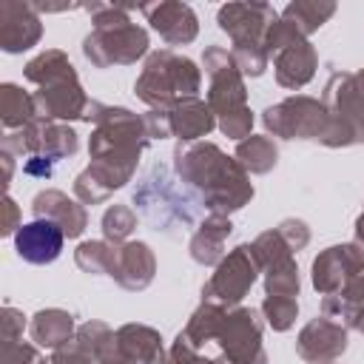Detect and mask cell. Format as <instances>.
<instances>
[{
    "instance_id": "obj_1",
    "label": "cell",
    "mask_w": 364,
    "mask_h": 364,
    "mask_svg": "<svg viewBox=\"0 0 364 364\" xmlns=\"http://www.w3.org/2000/svg\"><path fill=\"white\" fill-rule=\"evenodd\" d=\"M94 125L88 136V168L74 179V196L82 205H102L114 191L125 188L139 165L142 151L151 136L145 128V117L134 114L122 105H105L91 100L82 117Z\"/></svg>"
},
{
    "instance_id": "obj_2",
    "label": "cell",
    "mask_w": 364,
    "mask_h": 364,
    "mask_svg": "<svg viewBox=\"0 0 364 364\" xmlns=\"http://www.w3.org/2000/svg\"><path fill=\"white\" fill-rule=\"evenodd\" d=\"M173 173L208 208V213L230 216L253 199L250 173L236 156H228L216 142H179L173 148Z\"/></svg>"
},
{
    "instance_id": "obj_3",
    "label": "cell",
    "mask_w": 364,
    "mask_h": 364,
    "mask_svg": "<svg viewBox=\"0 0 364 364\" xmlns=\"http://www.w3.org/2000/svg\"><path fill=\"white\" fill-rule=\"evenodd\" d=\"M94 28L82 37V57L94 68L134 65L148 54V31L128 17V6L91 3L85 6Z\"/></svg>"
},
{
    "instance_id": "obj_4",
    "label": "cell",
    "mask_w": 364,
    "mask_h": 364,
    "mask_svg": "<svg viewBox=\"0 0 364 364\" xmlns=\"http://www.w3.org/2000/svg\"><path fill=\"white\" fill-rule=\"evenodd\" d=\"M202 68L210 80L208 85V105L216 117V128L228 136L242 142L253 134V111L247 105V85L245 74L239 71L233 54L222 46H208L202 54Z\"/></svg>"
},
{
    "instance_id": "obj_5",
    "label": "cell",
    "mask_w": 364,
    "mask_h": 364,
    "mask_svg": "<svg viewBox=\"0 0 364 364\" xmlns=\"http://www.w3.org/2000/svg\"><path fill=\"white\" fill-rule=\"evenodd\" d=\"M202 88V68L171 48L151 51L145 57L142 74L134 82L136 100H142L151 111H168L182 97H196Z\"/></svg>"
},
{
    "instance_id": "obj_6",
    "label": "cell",
    "mask_w": 364,
    "mask_h": 364,
    "mask_svg": "<svg viewBox=\"0 0 364 364\" xmlns=\"http://www.w3.org/2000/svg\"><path fill=\"white\" fill-rule=\"evenodd\" d=\"M179 176H171L162 165H154L142 173L139 188L134 191V202L139 205L142 216L156 228V230H171V228H191L196 225V205H202L199 199H193L196 193H188L185 188L176 185Z\"/></svg>"
},
{
    "instance_id": "obj_7",
    "label": "cell",
    "mask_w": 364,
    "mask_h": 364,
    "mask_svg": "<svg viewBox=\"0 0 364 364\" xmlns=\"http://www.w3.org/2000/svg\"><path fill=\"white\" fill-rule=\"evenodd\" d=\"M264 131L279 139H307L336 148V125L321 100L307 94H293L262 111Z\"/></svg>"
},
{
    "instance_id": "obj_8",
    "label": "cell",
    "mask_w": 364,
    "mask_h": 364,
    "mask_svg": "<svg viewBox=\"0 0 364 364\" xmlns=\"http://www.w3.org/2000/svg\"><path fill=\"white\" fill-rule=\"evenodd\" d=\"M259 262L250 245H236L228 256L216 264L213 276L202 287V301H216L222 307H239V301L250 293L253 282L259 279Z\"/></svg>"
},
{
    "instance_id": "obj_9",
    "label": "cell",
    "mask_w": 364,
    "mask_h": 364,
    "mask_svg": "<svg viewBox=\"0 0 364 364\" xmlns=\"http://www.w3.org/2000/svg\"><path fill=\"white\" fill-rule=\"evenodd\" d=\"M225 364H267L262 344V318L253 307H230L216 336Z\"/></svg>"
},
{
    "instance_id": "obj_10",
    "label": "cell",
    "mask_w": 364,
    "mask_h": 364,
    "mask_svg": "<svg viewBox=\"0 0 364 364\" xmlns=\"http://www.w3.org/2000/svg\"><path fill=\"white\" fill-rule=\"evenodd\" d=\"M321 102L330 119L336 122V128L341 131V136L347 139V145L364 142V94L355 85V74L347 71L330 74Z\"/></svg>"
},
{
    "instance_id": "obj_11",
    "label": "cell",
    "mask_w": 364,
    "mask_h": 364,
    "mask_svg": "<svg viewBox=\"0 0 364 364\" xmlns=\"http://www.w3.org/2000/svg\"><path fill=\"white\" fill-rule=\"evenodd\" d=\"M361 273H364V247L358 242H344V245L324 247L313 259L310 282H313L316 293L333 296Z\"/></svg>"
},
{
    "instance_id": "obj_12",
    "label": "cell",
    "mask_w": 364,
    "mask_h": 364,
    "mask_svg": "<svg viewBox=\"0 0 364 364\" xmlns=\"http://www.w3.org/2000/svg\"><path fill=\"white\" fill-rule=\"evenodd\" d=\"M276 9L262 0H239V3H225L216 11L219 28L233 40V46L242 43H259L264 46V34L270 23L276 20Z\"/></svg>"
},
{
    "instance_id": "obj_13",
    "label": "cell",
    "mask_w": 364,
    "mask_h": 364,
    "mask_svg": "<svg viewBox=\"0 0 364 364\" xmlns=\"http://www.w3.org/2000/svg\"><path fill=\"white\" fill-rule=\"evenodd\" d=\"M296 353L307 364H336L347 353V327L330 316H316L299 330Z\"/></svg>"
},
{
    "instance_id": "obj_14",
    "label": "cell",
    "mask_w": 364,
    "mask_h": 364,
    "mask_svg": "<svg viewBox=\"0 0 364 364\" xmlns=\"http://www.w3.org/2000/svg\"><path fill=\"white\" fill-rule=\"evenodd\" d=\"M43 37V23L34 3L3 0L0 3V48L6 54H23Z\"/></svg>"
},
{
    "instance_id": "obj_15",
    "label": "cell",
    "mask_w": 364,
    "mask_h": 364,
    "mask_svg": "<svg viewBox=\"0 0 364 364\" xmlns=\"http://www.w3.org/2000/svg\"><path fill=\"white\" fill-rule=\"evenodd\" d=\"M108 276L128 293L145 290L156 276V256L148 242H122L114 245V259Z\"/></svg>"
},
{
    "instance_id": "obj_16",
    "label": "cell",
    "mask_w": 364,
    "mask_h": 364,
    "mask_svg": "<svg viewBox=\"0 0 364 364\" xmlns=\"http://www.w3.org/2000/svg\"><path fill=\"white\" fill-rule=\"evenodd\" d=\"M88 94L80 85V77L74 80H60L51 85H43L34 91V108L40 119L48 122H71L82 119L88 111Z\"/></svg>"
},
{
    "instance_id": "obj_17",
    "label": "cell",
    "mask_w": 364,
    "mask_h": 364,
    "mask_svg": "<svg viewBox=\"0 0 364 364\" xmlns=\"http://www.w3.org/2000/svg\"><path fill=\"white\" fill-rule=\"evenodd\" d=\"M139 11L148 17L151 28L168 43V46H188L199 34V20L188 3L179 0H162L151 6H139Z\"/></svg>"
},
{
    "instance_id": "obj_18",
    "label": "cell",
    "mask_w": 364,
    "mask_h": 364,
    "mask_svg": "<svg viewBox=\"0 0 364 364\" xmlns=\"http://www.w3.org/2000/svg\"><path fill=\"white\" fill-rule=\"evenodd\" d=\"M31 213H34V219L54 222L65 233V239H80L82 230L88 228V210H85V205L80 199H71L68 193H63L57 188H46V191L34 193Z\"/></svg>"
},
{
    "instance_id": "obj_19",
    "label": "cell",
    "mask_w": 364,
    "mask_h": 364,
    "mask_svg": "<svg viewBox=\"0 0 364 364\" xmlns=\"http://www.w3.org/2000/svg\"><path fill=\"white\" fill-rule=\"evenodd\" d=\"M63 245H65V233L48 219L26 222L14 233V250L28 264H51L63 253Z\"/></svg>"
},
{
    "instance_id": "obj_20",
    "label": "cell",
    "mask_w": 364,
    "mask_h": 364,
    "mask_svg": "<svg viewBox=\"0 0 364 364\" xmlns=\"http://www.w3.org/2000/svg\"><path fill=\"white\" fill-rule=\"evenodd\" d=\"M159 330L148 324H122L117 330V364H165Z\"/></svg>"
},
{
    "instance_id": "obj_21",
    "label": "cell",
    "mask_w": 364,
    "mask_h": 364,
    "mask_svg": "<svg viewBox=\"0 0 364 364\" xmlns=\"http://www.w3.org/2000/svg\"><path fill=\"white\" fill-rule=\"evenodd\" d=\"M168 125H171V136L176 142H199L202 136H208L216 128V117L205 100L182 97L179 102H173L168 108Z\"/></svg>"
},
{
    "instance_id": "obj_22",
    "label": "cell",
    "mask_w": 364,
    "mask_h": 364,
    "mask_svg": "<svg viewBox=\"0 0 364 364\" xmlns=\"http://www.w3.org/2000/svg\"><path fill=\"white\" fill-rule=\"evenodd\" d=\"M230 233H233V222L228 216L208 213L191 236V245H188L191 259L202 267H216L225 259V242Z\"/></svg>"
},
{
    "instance_id": "obj_23",
    "label": "cell",
    "mask_w": 364,
    "mask_h": 364,
    "mask_svg": "<svg viewBox=\"0 0 364 364\" xmlns=\"http://www.w3.org/2000/svg\"><path fill=\"white\" fill-rule=\"evenodd\" d=\"M316 68H318V54L310 40L296 43L273 57V74L282 88H293V91L304 88L316 77Z\"/></svg>"
},
{
    "instance_id": "obj_24",
    "label": "cell",
    "mask_w": 364,
    "mask_h": 364,
    "mask_svg": "<svg viewBox=\"0 0 364 364\" xmlns=\"http://www.w3.org/2000/svg\"><path fill=\"white\" fill-rule=\"evenodd\" d=\"M28 336H31V341L37 347L60 350L68 341H74V336H77L74 316L68 310H60V307H46V310H40V313L31 316Z\"/></svg>"
},
{
    "instance_id": "obj_25",
    "label": "cell",
    "mask_w": 364,
    "mask_h": 364,
    "mask_svg": "<svg viewBox=\"0 0 364 364\" xmlns=\"http://www.w3.org/2000/svg\"><path fill=\"white\" fill-rule=\"evenodd\" d=\"M321 316L341 321L347 330L353 327V330L364 333V273L355 276L353 282H347L338 293L324 296L321 299Z\"/></svg>"
},
{
    "instance_id": "obj_26",
    "label": "cell",
    "mask_w": 364,
    "mask_h": 364,
    "mask_svg": "<svg viewBox=\"0 0 364 364\" xmlns=\"http://www.w3.org/2000/svg\"><path fill=\"white\" fill-rule=\"evenodd\" d=\"M23 77L28 82H34L37 88H43V85H51V82H60V80H74L77 77V68L71 65V60H68L65 51L46 48V51H40L37 57H31L26 63Z\"/></svg>"
},
{
    "instance_id": "obj_27",
    "label": "cell",
    "mask_w": 364,
    "mask_h": 364,
    "mask_svg": "<svg viewBox=\"0 0 364 364\" xmlns=\"http://www.w3.org/2000/svg\"><path fill=\"white\" fill-rule=\"evenodd\" d=\"M34 119H37L34 94L23 91L17 82H3L0 85V122H3V128L17 131Z\"/></svg>"
},
{
    "instance_id": "obj_28",
    "label": "cell",
    "mask_w": 364,
    "mask_h": 364,
    "mask_svg": "<svg viewBox=\"0 0 364 364\" xmlns=\"http://www.w3.org/2000/svg\"><path fill=\"white\" fill-rule=\"evenodd\" d=\"M233 156L239 159V165H242L247 173L262 176V173H270V171L276 168V162H279V148H276V142H273L267 134H250V136H245L242 142H236V154H233Z\"/></svg>"
},
{
    "instance_id": "obj_29",
    "label": "cell",
    "mask_w": 364,
    "mask_h": 364,
    "mask_svg": "<svg viewBox=\"0 0 364 364\" xmlns=\"http://www.w3.org/2000/svg\"><path fill=\"white\" fill-rule=\"evenodd\" d=\"M228 310H230V307H222V304H216V301H202V304L191 313V318H188V324H185V330H182L185 341H188L191 347H196V350H199L202 344H208V341H216V336H219V330H222V324H225Z\"/></svg>"
},
{
    "instance_id": "obj_30",
    "label": "cell",
    "mask_w": 364,
    "mask_h": 364,
    "mask_svg": "<svg viewBox=\"0 0 364 364\" xmlns=\"http://www.w3.org/2000/svg\"><path fill=\"white\" fill-rule=\"evenodd\" d=\"M74 341L94 358V364H117V330H111L105 321H85L77 327Z\"/></svg>"
},
{
    "instance_id": "obj_31",
    "label": "cell",
    "mask_w": 364,
    "mask_h": 364,
    "mask_svg": "<svg viewBox=\"0 0 364 364\" xmlns=\"http://www.w3.org/2000/svg\"><path fill=\"white\" fill-rule=\"evenodd\" d=\"M333 14H336V3L333 0H290L284 6V11H282V17L290 20L304 37L318 31Z\"/></svg>"
},
{
    "instance_id": "obj_32",
    "label": "cell",
    "mask_w": 364,
    "mask_h": 364,
    "mask_svg": "<svg viewBox=\"0 0 364 364\" xmlns=\"http://www.w3.org/2000/svg\"><path fill=\"white\" fill-rule=\"evenodd\" d=\"M264 273V296H290L296 299L301 290V279H299V264L296 256L279 259L270 267L262 270Z\"/></svg>"
},
{
    "instance_id": "obj_33",
    "label": "cell",
    "mask_w": 364,
    "mask_h": 364,
    "mask_svg": "<svg viewBox=\"0 0 364 364\" xmlns=\"http://www.w3.org/2000/svg\"><path fill=\"white\" fill-rule=\"evenodd\" d=\"M111 259H114V245L105 239H91V242H80L74 250V262L82 273L91 276H108L111 270Z\"/></svg>"
},
{
    "instance_id": "obj_34",
    "label": "cell",
    "mask_w": 364,
    "mask_h": 364,
    "mask_svg": "<svg viewBox=\"0 0 364 364\" xmlns=\"http://www.w3.org/2000/svg\"><path fill=\"white\" fill-rule=\"evenodd\" d=\"M136 230V213L128 205H111L102 213V236L111 245L128 242V236Z\"/></svg>"
},
{
    "instance_id": "obj_35",
    "label": "cell",
    "mask_w": 364,
    "mask_h": 364,
    "mask_svg": "<svg viewBox=\"0 0 364 364\" xmlns=\"http://www.w3.org/2000/svg\"><path fill=\"white\" fill-rule=\"evenodd\" d=\"M262 316H264V321L276 333H284L299 318V299H290V296H264L262 299Z\"/></svg>"
},
{
    "instance_id": "obj_36",
    "label": "cell",
    "mask_w": 364,
    "mask_h": 364,
    "mask_svg": "<svg viewBox=\"0 0 364 364\" xmlns=\"http://www.w3.org/2000/svg\"><path fill=\"white\" fill-rule=\"evenodd\" d=\"M307 37L290 23V20H284L282 14L270 23V28H267V34H264V51L267 54H279V51H284V48H290V46H296V43H304Z\"/></svg>"
},
{
    "instance_id": "obj_37",
    "label": "cell",
    "mask_w": 364,
    "mask_h": 364,
    "mask_svg": "<svg viewBox=\"0 0 364 364\" xmlns=\"http://www.w3.org/2000/svg\"><path fill=\"white\" fill-rule=\"evenodd\" d=\"M230 54H233V60H236V65H239V71H242L245 77H262L264 68H267V60H270V54H267L264 46H259V43L233 46Z\"/></svg>"
},
{
    "instance_id": "obj_38",
    "label": "cell",
    "mask_w": 364,
    "mask_h": 364,
    "mask_svg": "<svg viewBox=\"0 0 364 364\" xmlns=\"http://www.w3.org/2000/svg\"><path fill=\"white\" fill-rule=\"evenodd\" d=\"M165 364H225V358L219 355V358H205L196 347H191L188 341H185V336L179 333L176 336V341L171 344V350H168V355H165Z\"/></svg>"
},
{
    "instance_id": "obj_39",
    "label": "cell",
    "mask_w": 364,
    "mask_h": 364,
    "mask_svg": "<svg viewBox=\"0 0 364 364\" xmlns=\"http://www.w3.org/2000/svg\"><path fill=\"white\" fill-rule=\"evenodd\" d=\"M276 230H279V236L284 239V245H287L293 253H299V250H304V247L310 245V228H307L301 219H282V222L276 225Z\"/></svg>"
},
{
    "instance_id": "obj_40",
    "label": "cell",
    "mask_w": 364,
    "mask_h": 364,
    "mask_svg": "<svg viewBox=\"0 0 364 364\" xmlns=\"http://www.w3.org/2000/svg\"><path fill=\"white\" fill-rule=\"evenodd\" d=\"M0 364H40V355H37V344H28V341L3 344V353H0Z\"/></svg>"
},
{
    "instance_id": "obj_41",
    "label": "cell",
    "mask_w": 364,
    "mask_h": 364,
    "mask_svg": "<svg viewBox=\"0 0 364 364\" xmlns=\"http://www.w3.org/2000/svg\"><path fill=\"white\" fill-rule=\"evenodd\" d=\"M0 321H3V344H14V341H23V330H26V316L17 310V307H11V304H6L3 310H0Z\"/></svg>"
},
{
    "instance_id": "obj_42",
    "label": "cell",
    "mask_w": 364,
    "mask_h": 364,
    "mask_svg": "<svg viewBox=\"0 0 364 364\" xmlns=\"http://www.w3.org/2000/svg\"><path fill=\"white\" fill-rule=\"evenodd\" d=\"M40 364H94V358L77 341H68L65 347L51 350L48 358H40Z\"/></svg>"
},
{
    "instance_id": "obj_43",
    "label": "cell",
    "mask_w": 364,
    "mask_h": 364,
    "mask_svg": "<svg viewBox=\"0 0 364 364\" xmlns=\"http://www.w3.org/2000/svg\"><path fill=\"white\" fill-rule=\"evenodd\" d=\"M20 228H23V222H20V208H17V202L6 193V196H3V225H0V233H3V236H14Z\"/></svg>"
},
{
    "instance_id": "obj_44",
    "label": "cell",
    "mask_w": 364,
    "mask_h": 364,
    "mask_svg": "<svg viewBox=\"0 0 364 364\" xmlns=\"http://www.w3.org/2000/svg\"><path fill=\"white\" fill-rule=\"evenodd\" d=\"M145 117V128L151 139H168L171 136V125H168V111H148Z\"/></svg>"
},
{
    "instance_id": "obj_45",
    "label": "cell",
    "mask_w": 364,
    "mask_h": 364,
    "mask_svg": "<svg viewBox=\"0 0 364 364\" xmlns=\"http://www.w3.org/2000/svg\"><path fill=\"white\" fill-rule=\"evenodd\" d=\"M28 176H51V171H54V159H48V156H28L26 159V168H23Z\"/></svg>"
},
{
    "instance_id": "obj_46",
    "label": "cell",
    "mask_w": 364,
    "mask_h": 364,
    "mask_svg": "<svg viewBox=\"0 0 364 364\" xmlns=\"http://www.w3.org/2000/svg\"><path fill=\"white\" fill-rule=\"evenodd\" d=\"M0 159H3V188L9 191V182H11V171H14V156L0 151Z\"/></svg>"
},
{
    "instance_id": "obj_47",
    "label": "cell",
    "mask_w": 364,
    "mask_h": 364,
    "mask_svg": "<svg viewBox=\"0 0 364 364\" xmlns=\"http://www.w3.org/2000/svg\"><path fill=\"white\" fill-rule=\"evenodd\" d=\"M353 242H358L361 247H364V210L358 213V219H355V239Z\"/></svg>"
},
{
    "instance_id": "obj_48",
    "label": "cell",
    "mask_w": 364,
    "mask_h": 364,
    "mask_svg": "<svg viewBox=\"0 0 364 364\" xmlns=\"http://www.w3.org/2000/svg\"><path fill=\"white\" fill-rule=\"evenodd\" d=\"M355 85H358V91L364 94V68H361V71H355Z\"/></svg>"
}]
</instances>
